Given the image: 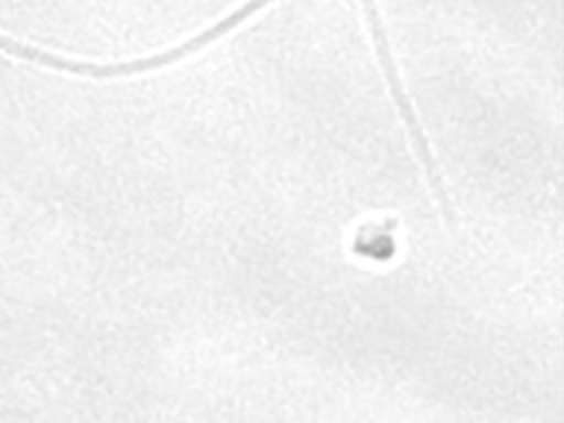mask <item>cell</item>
<instances>
[{"label":"cell","mask_w":564,"mask_h":423,"mask_svg":"<svg viewBox=\"0 0 564 423\" xmlns=\"http://www.w3.org/2000/svg\"><path fill=\"white\" fill-rule=\"evenodd\" d=\"M267 2H273V0H249L245 2L238 11H234L231 15H227L225 20H220L218 24H214L212 29L203 31L200 35L192 37L189 42L176 46V48H170L165 53H159V55H152V57H143V59H134V62H123V64H90V62H75V59H66L62 55H55V53H48V51H40V48H33L29 44H22V42H15L11 37H4L0 35V51L13 55V57H20V59H29L33 64H42V66H48V68H57V70H66V73H73V75H84V77H97V79H108V77H126V75H134V73H145V70H154V68H161V66H167V64H174L178 62L181 57L185 55H192L194 51L203 48L205 44L214 42L216 37L225 35L227 31H231L236 24H240L242 20H247L251 13H256L260 7H264Z\"/></svg>","instance_id":"obj_1"}]
</instances>
